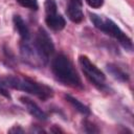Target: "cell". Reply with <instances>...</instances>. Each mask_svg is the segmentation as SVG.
Instances as JSON below:
<instances>
[{"instance_id": "5b68a950", "label": "cell", "mask_w": 134, "mask_h": 134, "mask_svg": "<svg viewBox=\"0 0 134 134\" xmlns=\"http://www.w3.org/2000/svg\"><path fill=\"white\" fill-rule=\"evenodd\" d=\"M20 57L21 60L35 68H41L47 65V62L41 57L32 41L29 40H21L20 43Z\"/></svg>"}, {"instance_id": "7c38bea8", "label": "cell", "mask_w": 134, "mask_h": 134, "mask_svg": "<svg viewBox=\"0 0 134 134\" xmlns=\"http://www.w3.org/2000/svg\"><path fill=\"white\" fill-rule=\"evenodd\" d=\"M64 97H65V99H66L77 112H80L81 114H83V115H90V114H91V111H90L89 107L86 106L85 104H83L81 100H79V99L75 98L74 96H72V95H70V94H65Z\"/></svg>"}, {"instance_id": "4fadbf2b", "label": "cell", "mask_w": 134, "mask_h": 134, "mask_svg": "<svg viewBox=\"0 0 134 134\" xmlns=\"http://www.w3.org/2000/svg\"><path fill=\"white\" fill-rule=\"evenodd\" d=\"M16 2L22 7H26L31 10H37L39 8V4L37 0H16Z\"/></svg>"}, {"instance_id": "9c48e42d", "label": "cell", "mask_w": 134, "mask_h": 134, "mask_svg": "<svg viewBox=\"0 0 134 134\" xmlns=\"http://www.w3.org/2000/svg\"><path fill=\"white\" fill-rule=\"evenodd\" d=\"M45 23L51 30H54V31H60L64 29L66 26L65 18L62 15L58 14V12L53 14L45 15Z\"/></svg>"}, {"instance_id": "9a60e30c", "label": "cell", "mask_w": 134, "mask_h": 134, "mask_svg": "<svg viewBox=\"0 0 134 134\" xmlns=\"http://www.w3.org/2000/svg\"><path fill=\"white\" fill-rule=\"evenodd\" d=\"M3 54H4V58H5L4 60H5L6 64H7L8 66H13V65L15 64V62H16L15 57H14V54L12 53L10 49L7 48L5 45L3 46Z\"/></svg>"}, {"instance_id": "6da1fadb", "label": "cell", "mask_w": 134, "mask_h": 134, "mask_svg": "<svg viewBox=\"0 0 134 134\" xmlns=\"http://www.w3.org/2000/svg\"><path fill=\"white\" fill-rule=\"evenodd\" d=\"M51 70L55 80L63 85L75 89L84 88L81 76L79 75L71 61L65 54L59 53L52 59Z\"/></svg>"}, {"instance_id": "52a82bcc", "label": "cell", "mask_w": 134, "mask_h": 134, "mask_svg": "<svg viewBox=\"0 0 134 134\" xmlns=\"http://www.w3.org/2000/svg\"><path fill=\"white\" fill-rule=\"evenodd\" d=\"M82 6H83L82 0H68L66 14L71 22L81 23L84 20V13Z\"/></svg>"}, {"instance_id": "30bf717a", "label": "cell", "mask_w": 134, "mask_h": 134, "mask_svg": "<svg viewBox=\"0 0 134 134\" xmlns=\"http://www.w3.org/2000/svg\"><path fill=\"white\" fill-rule=\"evenodd\" d=\"M106 69L107 71L111 74L112 77H114L115 80L121 82V83H126L129 81L130 79V75L129 73L122 68L120 67L119 65L117 64H114V63H108L106 65Z\"/></svg>"}, {"instance_id": "7a4b0ae2", "label": "cell", "mask_w": 134, "mask_h": 134, "mask_svg": "<svg viewBox=\"0 0 134 134\" xmlns=\"http://www.w3.org/2000/svg\"><path fill=\"white\" fill-rule=\"evenodd\" d=\"M2 83L7 87L15 90H20L32 94L39 97L42 100H46L52 96L53 92L50 87L45 84H41L36 82L32 79L27 76H19V75H7L4 77H0Z\"/></svg>"}, {"instance_id": "8992f818", "label": "cell", "mask_w": 134, "mask_h": 134, "mask_svg": "<svg viewBox=\"0 0 134 134\" xmlns=\"http://www.w3.org/2000/svg\"><path fill=\"white\" fill-rule=\"evenodd\" d=\"M32 43L36 46L39 53L41 54V57L48 63L49 58L54 52V45H53V42L50 36L43 27L38 28Z\"/></svg>"}, {"instance_id": "3957f363", "label": "cell", "mask_w": 134, "mask_h": 134, "mask_svg": "<svg viewBox=\"0 0 134 134\" xmlns=\"http://www.w3.org/2000/svg\"><path fill=\"white\" fill-rule=\"evenodd\" d=\"M90 20L95 28L99 29L100 31L105 32L106 35L110 36L111 38L115 39L126 50L132 51L133 44L132 40L120 29V27L111 19H108L103 16H98L96 14H89Z\"/></svg>"}, {"instance_id": "e0dca14e", "label": "cell", "mask_w": 134, "mask_h": 134, "mask_svg": "<svg viewBox=\"0 0 134 134\" xmlns=\"http://www.w3.org/2000/svg\"><path fill=\"white\" fill-rule=\"evenodd\" d=\"M0 94H1L2 96H4L5 98H8V99H10V98H12V96H10V94H9L8 90H7V87L2 83L1 79H0Z\"/></svg>"}, {"instance_id": "5bb4252c", "label": "cell", "mask_w": 134, "mask_h": 134, "mask_svg": "<svg viewBox=\"0 0 134 134\" xmlns=\"http://www.w3.org/2000/svg\"><path fill=\"white\" fill-rule=\"evenodd\" d=\"M83 130L86 133H98L99 129L97 128V126H95L93 122H91L90 120H83Z\"/></svg>"}, {"instance_id": "ba28073f", "label": "cell", "mask_w": 134, "mask_h": 134, "mask_svg": "<svg viewBox=\"0 0 134 134\" xmlns=\"http://www.w3.org/2000/svg\"><path fill=\"white\" fill-rule=\"evenodd\" d=\"M19 99H20V102L25 106V108H26V110L28 111V113H29L30 115H32L34 117H36L37 119L44 121V120H46V119L48 118V114H47L45 111H43V110L38 106V104H37L36 102H34L31 98H29V97H27V96H20Z\"/></svg>"}, {"instance_id": "8fae6325", "label": "cell", "mask_w": 134, "mask_h": 134, "mask_svg": "<svg viewBox=\"0 0 134 134\" xmlns=\"http://www.w3.org/2000/svg\"><path fill=\"white\" fill-rule=\"evenodd\" d=\"M13 22H14L15 29L19 34L21 40H29L30 39V31H29V28H28L26 22L22 19V17L19 15H15L13 17Z\"/></svg>"}, {"instance_id": "277c9868", "label": "cell", "mask_w": 134, "mask_h": 134, "mask_svg": "<svg viewBox=\"0 0 134 134\" xmlns=\"http://www.w3.org/2000/svg\"><path fill=\"white\" fill-rule=\"evenodd\" d=\"M79 64L85 76L100 91H109L110 88L106 85V75L100 71L95 64H93L87 55L79 57Z\"/></svg>"}, {"instance_id": "2e32d148", "label": "cell", "mask_w": 134, "mask_h": 134, "mask_svg": "<svg viewBox=\"0 0 134 134\" xmlns=\"http://www.w3.org/2000/svg\"><path fill=\"white\" fill-rule=\"evenodd\" d=\"M85 1L92 8H99L104 4V0H85Z\"/></svg>"}, {"instance_id": "ac0fdd59", "label": "cell", "mask_w": 134, "mask_h": 134, "mask_svg": "<svg viewBox=\"0 0 134 134\" xmlns=\"http://www.w3.org/2000/svg\"><path fill=\"white\" fill-rule=\"evenodd\" d=\"M8 133H24V129H22L20 126H14L8 130Z\"/></svg>"}]
</instances>
